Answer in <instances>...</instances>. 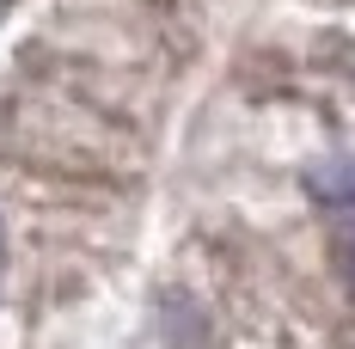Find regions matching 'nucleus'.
<instances>
[{"mask_svg": "<svg viewBox=\"0 0 355 349\" xmlns=\"http://www.w3.org/2000/svg\"><path fill=\"white\" fill-rule=\"evenodd\" d=\"M306 190L331 214V257H337L343 282L355 288V166H319L306 178Z\"/></svg>", "mask_w": 355, "mask_h": 349, "instance_id": "nucleus-1", "label": "nucleus"}, {"mask_svg": "<svg viewBox=\"0 0 355 349\" xmlns=\"http://www.w3.org/2000/svg\"><path fill=\"white\" fill-rule=\"evenodd\" d=\"M0 257H6V245H0Z\"/></svg>", "mask_w": 355, "mask_h": 349, "instance_id": "nucleus-2", "label": "nucleus"}]
</instances>
